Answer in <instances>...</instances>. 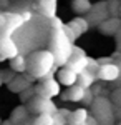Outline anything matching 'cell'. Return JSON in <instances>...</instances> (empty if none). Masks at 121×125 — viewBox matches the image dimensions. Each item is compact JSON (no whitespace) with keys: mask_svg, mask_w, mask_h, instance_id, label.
I'll use <instances>...</instances> for the list:
<instances>
[{"mask_svg":"<svg viewBox=\"0 0 121 125\" xmlns=\"http://www.w3.org/2000/svg\"><path fill=\"white\" fill-rule=\"evenodd\" d=\"M63 22L60 19L53 17L52 19V35H50V52L53 53L56 60V65H63L65 67L68 60L71 58L73 52V43L66 39L65 32H63Z\"/></svg>","mask_w":121,"mask_h":125,"instance_id":"obj_1","label":"cell"},{"mask_svg":"<svg viewBox=\"0 0 121 125\" xmlns=\"http://www.w3.org/2000/svg\"><path fill=\"white\" fill-rule=\"evenodd\" d=\"M56 67V60L50 50H37L33 52L27 60V72L33 78H45L52 77V72Z\"/></svg>","mask_w":121,"mask_h":125,"instance_id":"obj_2","label":"cell"},{"mask_svg":"<svg viewBox=\"0 0 121 125\" xmlns=\"http://www.w3.org/2000/svg\"><path fill=\"white\" fill-rule=\"evenodd\" d=\"M91 110H93V118L100 125L113 124L114 110H113V104L110 98H106V97H95L93 104H91Z\"/></svg>","mask_w":121,"mask_h":125,"instance_id":"obj_3","label":"cell"},{"mask_svg":"<svg viewBox=\"0 0 121 125\" xmlns=\"http://www.w3.org/2000/svg\"><path fill=\"white\" fill-rule=\"evenodd\" d=\"M28 110L30 112H35V114H48V115H53L58 112L56 105L53 104L52 98H47V97H40L35 95L28 100Z\"/></svg>","mask_w":121,"mask_h":125,"instance_id":"obj_4","label":"cell"},{"mask_svg":"<svg viewBox=\"0 0 121 125\" xmlns=\"http://www.w3.org/2000/svg\"><path fill=\"white\" fill-rule=\"evenodd\" d=\"M60 83L58 80H55L53 77L50 78H45L38 87H35V95H40V97H47V98H53V97L60 95L61 94V88H60Z\"/></svg>","mask_w":121,"mask_h":125,"instance_id":"obj_5","label":"cell"},{"mask_svg":"<svg viewBox=\"0 0 121 125\" xmlns=\"http://www.w3.org/2000/svg\"><path fill=\"white\" fill-rule=\"evenodd\" d=\"M106 19H110V13H108V9H106V0L95 3L93 7H91V10L86 13L88 23L90 25H96V27L100 23H103Z\"/></svg>","mask_w":121,"mask_h":125,"instance_id":"obj_6","label":"cell"},{"mask_svg":"<svg viewBox=\"0 0 121 125\" xmlns=\"http://www.w3.org/2000/svg\"><path fill=\"white\" fill-rule=\"evenodd\" d=\"M20 53V47L18 43L12 37L7 35H0V60H5V58H13Z\"/></svg>","mask_w":121,"mask_h":125,"instance_id":"obj_7","label":"cell"},{"mask_svg":"<svg viewBox=\"0 0 121 125\" xmlns=\"http://www.w3.org/2000/svg\"><path fill=\"white\" fill-rule=\"evenodd\" d=\"M5 13V29L2 32V35H7V37H12L17 30H20L23 25H25V22L22 19V15L17 13V12H3Z\"/></svg>","mask_w":121,"mask_h":125,"instance_id":"obj_8","label":"cell"},{"mask_svg":"<svg viewBox=\"0 0 121 125\" xmlns=\"http://www.w3.org/2000/svg\"><path fill=\"white\" fill-rule=\"evenodd\" d=\"M96 78H100L103 82H116L120 78V67L114 62L106 63V65H100L98 72H96Z\"/></svg>","mask_w":121,"mask_h":125,"instance_id":"obj_9","label":"cell"},{"mask_svg":"<svg viewBox=\"0 0 121 125\" xmlns=\"http://www.w3.org/2000/svg\"><path fill=\"white\" fill-rule=\"evenodd\" d=\"M98 29L104 35H116L121 29V19L120 17H110V19L104 20L103 23H100Z\"/></svg>","mask_w":121,"mask_h":125,"instance_id":"obj_10","label":"cell"},{"mask_svg":"<svg viewBox=\"0 0 121 125\" xmlns=\"http://www.w3.org/2000/svg\"><path fill=\"white\" fill-rule=\"evenodd\" d=\"M90 118V114L86 108H76L73 112H70V115L66 118V124L68 125H86Z\"/></svg>","mask_w":121,"mask_h":125,"instance_id":"obj_11","label":"cell"},{"mask_svg":"<svg viewBox=\"0 0 121 125\" xmlns=\"http://www.w3.org/2000/svg\"><path fill=\"white\" fill-rule=\"evenodd\" d=\"M76 78H78V75L73 70H70L68 67H61L60 72H58V83L60 85L73 87V85H76Z\"/></svg>","mask_w":121,"mask_h":125,"instance_id":"obj_12","label":"cell"},{"mask_svg":"<svg viewBox=\"0 0 121 125\" xmlns=\"http://www.w3.org/2000/svg\"><path fill=\"white\" fill-rule=\"evenodd\" d=\"M68 27L75 32V35L78 39L80 35H83V33H86L90 30V23H88V20L85 19V17H76V19H73L68 23Z\"/></svg>","mask_w":121,"mask_h":125,"instance_id":"obj_13","label":"cell"},{"mask_svg":"<svg viewBox=\"0 0 121 125\" xmlns=\"http://www.w3.org/2000/svg\"><path fill=\"white\" fill-rule=\"evenodd\" d=\"M65 67H68L70 70H73L76 75H80L81 72H85L88 68V57H73L68 60Z\"/></svg>","mask_w":121,"mask_h":125,"instance_id":"obj_14","label":"cell"},{"mask_svg":"<svg viewBox=\"0 0 121 125\" xmlns=\"http://www.w3.org/2000/svg\"><path fill=\"white\" fill-rule=\"evenodd\" d=\"M38 10L48 19H53L56 13V0H38Z\"/></svg>","mask_w":121,"mask_h":125,"instance_id":"obj_15","label":"cell"},{"mask_svg":"<svg viewBox=\"0 0 121 125\" xmlns=\"http://www.w3.org/2000/svg\"><path fill=\"white\" fill-rule=\"evenodd\" d=\"M85 90L86 88H83L80 85H73V87H70V90L66 94H60V95L63 97L65 100H70V102H81L83 95H85Z\"/></svg>","mask_w":121,"mask_h":125,"instance_id":"obj_16","label":"cell"},{"mask_svg":"<svg viewBox=\"0 0 121 125\" xmlns=\"http://www.w3.org/2000/svg\"><path fill=\"white\" fill-rule=\"evenodd\" d=\"M95 82H96V75H95L93 72H90V70L81 72L78 75V78H76V85L83 87V88H91L95 85Z\"/></svg>","mask_w":121,"mask_h":125,"instance_id":"obj_17","label":"cell"},{"mask_svg":"<svg viewBox=\"0 0 121 125\" xmlns=\"http://www.w3.org/2000/svg\"><path fill=\"white\" fill-rule=\"evenodd\" d=\"M10 68L13 72H20V73H25L27 72V58H25V55L22 52H20L17 57L10 58Z\"/></svg>","mask_w":121,"mask_h":125,"instance_id":"obj_18","label":"cell"},{"mask_svg":"<svg viewBox=\"0 0 121 125\" xmlns=\"http://www.w3.org/2000/svg\"><path fill=\"white\" fill-rule=\"evenodd\" d=\"M9 88L12 92H17V94H22L23 90L28 88V82L25 80V77H13L12 80L9 82Z\"/></svg>","mask_w":121,"mask_h":125,"instance_id":"obj_19","label":"cell"},{"mask_svg":"<svg viewBox=\"0 0 121 125\" xmlns=\"http://www.w3.org/2000/svg\"><path fill=\"white\" fill-rule=\"evenodd\" d=\"M71 7L76 13H80V15H83V13H88L91 7H93V3L90 2V0H73V3H71Z\"/></svg>","mask_w":121,"mask_h":125,"instance_id":"obj_20","label":"cell"},{"mask_svg":"<svg viewBox=\"0 0 121 125\" xmlns=\"http://www.w3.org/2000/svg\"><path fill=\"white\" fill-rule=\"evenodd\" d=\"M27 118V107H17L13 112H12V117H10V120H12V124L13 125H18L22 124L23 120Z\"/></svg>","mask_w":121,"mask_h":125,"instance_id":"obj_21","label":"cell"},{"mask_svg":"<svg viewBox=\"0 0 121 125\" xmlns=\"http://www.w3.org/2000/svg\"><path fill=\"white\" fill-rule=\"evenodd\" d=\"M120 7H121L120 0H108L106 2V9H108L110 17H120Z\"/></svg>","mask_w":121,"mask_h":125,"instance_id":"obj_22","label":"cell"},{"mask_svg":"<svg viewBox=\"0 0 121 125\" xmlns=\"http://www.w3.org/2000/svg\"><path fill=\"white\" fill-rule=\"evenodd\" d=\"M32 125H53V117L48 114H40V115L33 120Z\"/></svg>","mask_w":121,"mask_h":125,"instance_id":"obj_23","label":"cell"},{"mask_svg":"<svg viewBox=\"0 0 121 125\" xmlns=\"http://www.w3.org/2000/svg\"><path fill=\"white\" fill-rule=\"evenodd\" d=\"M52 117H53V125H66V118H68V117H65L60 110H58L56 114H53Z\"/></svg>","mask_w":121,"mask_h":125,"instance_id":"obj_24","label":"cell"},{"mask_svg":"<svg viewBox=\"0 0 121 125\" xmlns=\"http://www.w3.org/2000/svg\"><path fill=\"white\" fill-rule=\"evenodd\" d=\"M93 100H95L93 92H91L90 88H86V90H85V95H83V100H81V102H83L85 105H91V104H93Z\"/></svg>","mask_w":121,"mask_h":125,"instance_id":"obj_25","label":"cell"},{"mask_svg":"<svg viewBox=\"0 0 121 125\" xmlns=\"http://www.w3.org/2000/svg\"><path fill=\"white\" fill-rule=\"evenodd\" d=\"M111 104H114V105L121 110V88H118V90L113 92V102Z\"/></svg>","mask_w":121,"mask_h":125,"instance_id":"obj_26","label":"cell"},{"mask_svg":"<svg viewBox=\"0 0 121 125\" xmlns=\"http://www.w3.org/2000/svg\"><path fill=\"white\" fill-rule=\"evenodd\" d=\"M63 32H65V35H66V39L70 40L71 43H75V40H76V35H75V32L68 25H63Z\"/></svg>","mask_w":121,"mask_h":125,"instance_id":"obj_27","label":"cell"},{"mask_svg":"<svg viewBox=\"0 0 121 125\" xmlns=\"http://www.w3.org/2000/svg\"><path fill=\"white\" fill-rule=\"evenodd\" d=\"M20 97H22L23 102H25V100H30L32 97H35V88H27V90H23V92L20 94Z\"/></svg>","mask_w":121,"mask_h":125,"instance_id":"obj_28","label":"cell"},{"mask_svg":"<svg viewBox=\"0 0 121 125\" xmlns=\"http://www.w3.org/2000/svg\"><path fill=\"white\" fill-rule=\"evenodd\" d=\"M73 57H86V53H85V50L81 47H76L73 45V52H71V58Z\"/></svg>","mask_w":121,"mask_h":125,"instance_id":"obj_29","label":"cell"},{"mask_svg":"<svg viewBox=\"0 0 121 125\" xmlns=\"http://www.w3.org/2000/svg\"><path fill=\"white\" fill-rule=\"evenodd\" d=\"M5 22H7V20H5V13L0 12V33L3 32V29H5Z\"/></svg>","mask_w":121,"mask_h":125,"instance_id":"obj_30","label":"cell"},{"mask_svg":"<svg viewBox=\"0 0 121 125\" xmlns=\"http://www.w3.org/2000/svg\"><path fill=\"white\" fill-rule=\"evenodd\" d=\"M20 15H22V19H23V22H25V23H27L28 20L32 19V13H30V12H28V10H23V12H22V13H20Z\"/></svg>","mask_w":121,"mask_h":125,"instance_id":"obj_31","label":"cell"},{"mask_svg":"<svg viewBox=\"0 0 121 125\" xmlns=\"http://www.w3.org/2000/svg\"><path fill=\"white\" fill-rule=\"evenodd\" d=\"M116 40H118V48L121 50V29H120V32L116 33Z\"/></svg>","mask_w":121,"mask_h":125,"instance_id":"obj_32","label":"cell"},{"mask_svg":"<svg viewBox=\"0 0 121 125\" xmlns=\"http://www.w3.org/2000/svg\"><path fill=\"white\" fill-rule=\"evenodd\" d=\"M86 125H100V124L95 120L93 117H90V118H88V122H86Z\"/></svg>","mask_w":121,"mask_h":125,"instance_id":"obj_33","label":"cell"},{"mask_svg":"<svg viewBox=\"0 0 121 125\" xmlns=\"http://www.w3.org/2000/svg\"><path fill=\"white\" fill-rule=\"evenodd\" d=\"M3 125H13V124H12V120H7V122H3Z\"/></svg>","mask_w":121,"mask_h":125,"instance_id":"obj_34","label":"cell"},{"mask_svg":"<svg viewBox=\"0 0 121 125\" xmlns=\"http://www.w3.org/2000/svg\"><path fill=\"white\" fill-rule=\"evenodd\" d=\"M120 19H121V7H120Z\"/></svg>","mask_w":121,"mask_h":125,"instance_id":"obj_35","label":"cell"},{"mask_svg":"<svg viewBox=\"0 0 121 125\" xmlns=\"http://www.w3.org/2000/svg\"><path fill=\"white\" fill-rule=\"evenodd\" d=\"M0 125H2V120H0Z\"/></svg>","mask_w":121,"mask_h":125,"instance_id":"obj_36","label":"cell"},{"mask_svg":"<svg viewBox=\"0 0 121 125\" xmlns=\"http://www.w3.org/2000/svg\"><path fill=\"white\" fill-rule=\"evenodd\" d=\"M0 35H2V33H0Z\"/></svg>","mask_w":121,"mask_h":125,"instance_id":"obj_37","label":"cell"},{"mask_svg":"<svg viewBox=\"0 0 121 125\" xmlns=\"http://www.w3.org/2000/svg\"><path fill=\"white\" fill-rule=\"evenodd\" d=\"M120 125H121V124H120Z\"/></svg>","mask_w":121,"mask_h":125,"instance_id":"obj_38","label":"cell"}]
</instances>
